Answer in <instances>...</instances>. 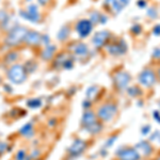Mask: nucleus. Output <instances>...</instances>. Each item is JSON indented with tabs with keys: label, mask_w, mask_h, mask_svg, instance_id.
<instances>
[{
	"label": "nucleus",
	"mask_w": 160,
	"mask_h": 160,
	"mask_svg": "<svg viewBox=\"0 0 160 160\" xmlns=\"http://www.w3.org/2000/svg\"><path fill=\"white\" fill-rule=\"evenodd\" d=\"M149 129H151V126H149V125H146V127H143V129H142V133H143V135L149 133Z\"/></svg>",
	"instance_id": "c9c22d12"
},
{
	"label": "nucleus",
	"mask_w": 160,
	"mask_h": 160,
	"mask_svg": "<svg viewBox=\"0 0 160 160\" xmlns=\"http://www.w3.org/2000/svg\"><path fill=\"white\" fill-rule=\"evenodd\" d=\"M96 121L97 120H96V115L94 114V112H92V111H85L83 113V115H82L81 124L84 128H88L91 125H93Z\"/></svg>",
	"instance_id": "4468645a"
},
{
	"label": "nucleus",
	"mask_w": 160,
	"mask_h": 160,
	"mask_svg": "<svg viewBox=\"0 0 160 160\" xmlns=\"http://www.w3.org/2000/svg\"><path fill=\"white\" fill-rule=\"evenodd\" d=\"M70 29L68 26H62L60 30L58 31V33H57V39L58 41L60 42H65L66 39L70 37Z\"/></svg>",
	"instance_id": "f3484780"
},
{
	"label": "nucleus",
	"mask_w": 160,
	"mask_h": 160,
	"mask_svg": "<svg viewBox=\"0 0 160 160\" xmlns=\"http://www.w3.org/2000/svg\"><path fill=\"white\" fill-rule=\"evenodd\" d=\"M136 149H138V151H140L144 156H149V155L152 154L153 152V147L152 145L149 144V142L147 141H141L136 145Z\"/></svg>",
	"instance_id": "2eb2a0df"
},
{
	"label": "nucleus",
	"mask_w": 160,
	"mask_h": 160,
	"mask_svg": "<svg viewBox=\"0 0 160 160\" xmlns=\"http://www.w3.org/2000/svg\"><path fill=\"white\" fill-rule=\"evenodd\" d=\"M118 156L120 160H139L140 159V154L137 149L127 147V149H122L121 151H118Z\"/></svg>",
	"instance_id": "39448f33"
},
{
	"label": "nucleus",
	"mask_w": 160,
	"mask_h": 160,
	"mask_svg": "<svg viewBox=\"0 0 160 160\" xmlns=\"http://www.w3.org/2000/svg\"><path fill=\"white\" fill-rule=\"evenodd\" d=\"M75 29H76L77 33L79 34V37L81 39H84L92 32L93 24L89 19H81L76 24Z\"/></svg>",
	"instance_id": "20e7f679"
},
{
	"label": "nucleus",
	"mask_w": 160,
	"mask_h": 160,
	"mask_svg": "<svg viewBox=\"0 0 160 160\" xmlns=\"http://www.w3.org/2000/svg\"><path fill=\"white\" fill-rule=\"evenodd\" d=\"M39 155V151L35 149V151H33V152H32V154H31L29 157H30V159H33V158H37Z\"/></svg>",
	"instance_id": "72a5a7b5"
},
{
	"label": "nucleus",
	"mask_w": 160,
	"mask_h": 160,
	"mask_svg": "<svg viewBox=\"0 0 160 160\" xmlns=\"http://www.w3.org/2000/svg\"><path fill=\"white\" fill-rule=\"evenodd\" d=\"M18 58H19V53L15 50H11V51H9L6 56H4L3 62L8 65H12V64H14L15 62L18 60Z\"/></svg>",
	"instance_id": "a211bd4d"
},
{
	"label": "nucleus",
	"mask_w": 160,
	"mask_h": 160,
	"mask_svg": "<svg viewBox=\"0 0 160 160\" xmlns=\"http://www.w3.org/2000/svg\"><path fill=\"white\" fill-rule=\"evenodd\" d=\"M158 160H160V157H159V158H158Z\"/></svg>",
	"instance_id": "37998d69"
},
{
	"label": "nucleus",
	"mask_w": 160,
	"mask_h": 160,
	"mask_svg": "<svg viewBox=\"0 0 160 160\" xmlns=\"http://www.w3.org/2000/svg\"><path fill=\"white\" fill-rule=\"evenodd\" d=\"M154 33L157 34V35H159V34H160V25H159V26H156V27H155Z\"/></svg>",
	"instance_id": "4c0bfd02"
},
{
	"label": "nucleus",
	"mask_w": 160,
	"mask_h": 160,
	"mask_svg": "<svg viewBox=\"0 0 160 160\" xmlns=\"http://www.w3.org/2000/svg\"><path fill=\"white\" fill-rule=\"evenodd\" d=\"M27 11L34 15H41L39 14V6H37V4H35V3H29L28 6H27Z\"/></svg>",
	"instance_id": "b1692460"
},
{
	"label": "nucleus",
	"mask_w": 160,
	"mask_h": 160,
	"mask_svg": "<svg viewBox=\"0 0 160 160\" xmlns=\"http://www.w3.org/2000/svg\"><path fill=\"white\" fill-rule=\"evenodd\" d=\"M113 79H114L113 81H114L115 87L118 88V90H123V89H126L127 84L129 83L130 75L126 72H118Z\"/></svg>",
	"instance_id": "423d86ee"
},
{
	"label": "nucleus",
	"mask_w": 160,
	"mask_h": 160,
	"mask_svg": "<svg viewBox=\"0 0 160 160\" xmlns=\"http://www.w3.org/2000/svg\"><path fill=\"white\" fill-rule=\"evenodd\" d=\"M116 111H118V108H116V106L114 104H105L98 108L97 118L100 121L108 122L110 120H112Z\"/></svg>",
	"instance_id": "7ed1b4c3"
},
{
	"label": "nucleus",
	"mask_w": 160,
	"mask_h": 160,
	"mask_svg": "<svg viewBox=\"0 0 160 160\" xmlns=\"http://www.w3.org/2000/svg\"><path fill=\"white\" fill-rule=\"evenodd\" d=\"M128 94L132 97H136V96H139L142 94V91L139 89V88H136V87H132V88H128V90H127Z\"/></svg>",
	"instance_id": "393cba45"
},
{
	"label": "nucleus",
	"mask_w": 160,
	"mask_h": 160,
	"mask_svg": "<svg viewBox=\"0 0 160 160\" xmlns=\"http://www.w3.org/2000/svg\"><path fill=\"white\" fill-rule=\"evenodd\" d=\"M151 140H152V141H160V132L159 131H155L154 135L151 137Z\"/></svg>",
	"instance_id": "7c9ffc66"
},
{
	"label": "nucleus",
	"mask_w": 160,
	"mask_h": 160,
	"mask_svg": "<svg viewBox=\"0 0 160 160\" xmlns=\"http://www.w3.org/2000/svg\"><path fill=\"white\" fill-rule=\"evenodd\" d=\"M57 52V47L53 44H48V45L44 46L42 52H41V58L44 61H50L52 59L55 55Z\"/></svg>",
	"instance_id": "ddd939ff"
},
{
	"label": "nucleus",
	"mask_w": 160,
	"mask_h": 160,
	"mask_svg": "<svg viewBox=\"0 0 160 160\" xmlns=\"http://www.w3.org/2000/svg\"><path fill=\"white\" fill-rule=\"evenodd\" d=\"M139 81H140L141 84H143L144 87H152L156 81L155 74L151 70H143L139 76Z\"/></svg>",
	"instance_id": "9d476101"
},
{
	"label": "nucleus",
	"mask_w": 160,
	"mask_h": 160,
	"mask_svg": "<svg viewBox=\"0 0 160 160\" xmlns=\"http://www.w3.org/2000/svg\"><path fill=\"white\" fill-rule=\"evenodd\" d=\"M110 32L109 31H98V32H96L95 34H94V37H93L92 42L93 44L95 45V47L97 48H100L103 47V46L106 45V43L109 41L110 39Z\"/></svg>",
	"instance_id": "6e6552de"
},
{
	"label": "nucleus",
	"mask_w": 160,
	"mask_h": 160,
	"mask_svg": "<svg viewBox=\"0 0 160 160\" xmlns=\"http://www.w3.org/2000/svg\"><path fill=\"white\" fill-rule=\"evenodd\" d=\"M19 15L23 17L24 19L28 20V22L33 23V24L39 23V20H41V15H34L32 14V13H29L27 10H20Z\"/></svg>",
	"instance_id": "dca6fc26"
},
{
	"label": "nucleus",
	"mask_w": 160,
	"mask_h": 160,
	"mask_svg": "<svg viewBox=\"0 0 160 160\" xmlns=\"http://www.w3.org/2000/svg\"><path fill=\"white\" fill-rule=\"evenodd\" d=\"M87 149V143L84 141L80 140V139H77L72 143V145L68 147L67 152L70 156L73 157H76V156H79L81 153L84 152V149Z\"/></svg>",
	"instance_id": "1a4fd4ad"
},
{
	"label": "nucleus",
	"mask_w": 160,
	"mask_h": 160,
	"mask_svg": "<svg viewBox=\"0 0 160 160\" xmlns=\"http://www.w3.org/2000/svg\"><path fill=\"white\" fill-rule=\"evenodd\" d=\"M19 132H20V135L25 136V137H27V138L31 137V136L33 135V126H32V124L31 123L26 124L25 126L20 129Z\"/></svg>",
	"instance_id": "6ab92c4d"
},
{
	"label": "nucleus",
	"mask_w": 160,
	"mask_h": 160,
	"mask_svg": "<svg viewBox=\"0 0 160 160\" xmlns=\"http://www.w3.org/2000/svg\"><path fill=\"white\" fill-rule=\"evenodd\" d=\"M62 67L64 68V70H70V68H73V60L66 59L64 63H63V65H62Z\"/></svg>",
	"instance_id": "c85d7f7f"
},
{
	"label": "nucleus",
	"mask_w": 160,
	"mask_h": 160,
	"mask_svg": "<svg viewBox=\"0 0 160 160\" xmlns=\"http://www.w3.org/2000/svg\"><path fill=\"white\" fill-rule=\"evenodd\" d=\"M97 93H98V88L97 87H90L85 92V95H87V99H93L97 96Z\"/></svg>",
	"instance_id": "4be33fe9"
},
{
	"label": "nucleus",
	"mask_w": 160,
	"mask_h": 160,
	"mask_svg": "<svg viewBox=\"0 0 160 160\" xmlns=\"http://www.w3.org/2000/svg\"><path fill=\"white\" fill-rule=\"evenodd\" d=\"M15 159L16 160H26V158H27V155H26V152L24 151V149H20V151H18L16 154V156H15Z\"/></svg>",
	"instance_id": "bb28decb"
},
{
	"label": "nucleus",
	"mask_w": 160,
	"mask_h": 160,
	"mask_svg": "<svg viewBox=\"0 0 160 160\" xmlns=\"http://www.w3.org/2000/svg\"><path fill=\"white\" fill-rule=\"evenodd\" d=\"M48 44H50V37H48L47 34H42V39H41V45L46 46Z\"/></svg>",
	"instance_id": "cd10ccee"
},
{
	"label": "nucleus",
	"mask_w": 160,
	"mask_h": 160,
	"mask_svg": "<svg viewBox=\"0 0 160 160\" xmlns=\"http://www.w3.org/2000/svg\"><path fill=\"white\" fill-rule=\"evenodd\" d=\"M158 77H159V79H160V68L158 70Z\"/></svg>",
	"instance_id": "a19ab883"
},
{
	"label": "nucleus",
	"mask_w": 160,
	"mask_h": 160,
	"mask_svg": "<svg viewBox=\"0 0 160 160\" xmlns=\"http://www.w3.org/2000/svg\"><path fill=\"white\" fill-rule=\"evenodd\" d=\"M126 44L121 41L118 43H115V44H110L108 47H107V50L110 55H113V56H118V55H123L124 52H126Z\"/></svg>",
	"instance_id": "f8f14e48"
},
{
	"label": "nucleus",
	"mask_w": 160,
	"mask_h": 160,
	"mask_svg": "<svg viewBox=\"0 0 160 160\" xmlns=\"http://www.w3.org/2000/svg\"><path fill=\"white\" fill-rule=\"evenodd\" d=\"M87 129H88V131L90 132V133H93V135L98 133V132L101 130V124L99 123L98 121H96L95 123L93 124V125H91L90 127H88Z\"/></svg>",
	"instance_id": "5701e85b"
},
{
	"label": "nucleus",
	"mask_w": 160,
	"mask_h": 160,
	"mask_svg": "<svg viewBox=\"0 0 160 160\" xmlns=\"http://www.w3.org/2000/svg\"><path fill=\"white\" fill-rule=\"evenodd\" d=\"M118 138V136H114V137H112V138H109L108 139V141H107V143H106V146H111L113 143H114V141H115V139Z\"/></svg>",
	"instance_id": "2f4dec72"
},
{
	"label": "nucleus",
	"mask_w": 160,
	"mask_h": 160,
	"mask_svg": "<svg viewBox=\"0 0 160 160\" xmlns=\"http://www.w3.org/2000/svg\"><path fill=\"white\" fill-rule=\"evenodd\" d=\"M28 30L29 29L27 27H24V26L20 25L16 26L15 28H13L8 32L6 39H4V45L6 47L13 48L23 44Z\"/></svg>",
	"instance_id": "f257e3e1"
},
{
	"label": "nucleus",
	"mask_w": 160,
	"mask_h": 160,
	"mask_svg": "<svg viewBox=\"0 0 160 160\" xmlns=\"http://www.w3.org/2000/svg\"><path fill=\"white\" fill-rule=\"evenodd\" d=\"M0 82H1V77H0Z\"/></svg>",
	"instance_id": "79ce46f5"
},
{
	"label": "nucleus",
	"mask_w": 160,
	"mask_h": 160,
	"mask_svg": "<svg viewBox=\"0 0 160 160\" xmlns=\"http://www.w3.org/2000/svg\"><path fill=\"white\" fill-rule=\"evenodd\" d=\"M37 2H39L41 6H46V4L49 2V0H37Z\"/></svg>",
	"instance_id": "e433bc0d"
},
{
	"label": "nucleus",
	"mask_w": 160,
	"mask_h": 160,
	"mask_svg": "<svg viewBox=\"0 0 160 160\" xmlns=\"http://www.w3.org/2000/svg\"><path fill=\"white\" fill-rule=\"evenodd\" d=\"M155 57H157V58H160V49H156L155 50Z\"/></svg>",
	"instance_id": "ea45409f"
},
{
	"label": "nucleus",
	"mask_w": 160,
	"mask_h": 160,
	"mask_svg": "<svg viewBox=\"0 0 160 160\" xmlns=\"http://www.w3.org/2000/svg\"><path fill=\"white\" fill-rule=\"evenodd\" d=\"M41 105H42V101L39 98H32L28 101V106L30 108H39Z\"/></svg>",
	"instance_id": "a878e982"
},
{
	"label": "nucleus",
	"mask_w": 160,
	"mask_h": 160,
	"mask_svg": "<svg viewBox=\"0 0 160 160\" xmlns=\"http://www.w3.org/2000/svg\"><path fill=\"white\" fill-rule=\"evenodd\" d=\"M41 39H42V34L35 30H28L25 37V43L28 46H39L41 45Z\"/></svg>",
	"instance_id": "0eeeda50"
},
{
	"label": "nucleus",
	"mask_w": 160,
	"mask_h": 160,
	"mask_svg": "<svg viewBox=\"0 0 160 160\" xmlns=\"http://www.w3.org/2000/svg\"><path fill=\"white\" fill-rule=\"evenodd\" d=\"M6 76L12 83L22 84L27 80V72L23 64L14 63L6 70Z\"/></svg>",
	"instance_id": "f03ea898"
},
{
	"label": "nucleus",
	"mask_w": 160,
	"mask_h": 160,
	"mask_svg": "<svg viewBox=\"0 0 160 160\" xmlns=\"http://www.w3.org/2000/svg\"><path fill=\"white\" fill-rule=\"evenodd\" d=\"M89 107H90V101H89V99H87L83 101V108H89Z\"/></svg>",
	"instance_id": "58836bf2"
},
{
	"label": "nucleus",
	"mask_w": 160,
	"mask_h": 160,
	"mask_svg": "<svg viewBox=\"0 0 160 160\" xmlns=\"http://www.w3.org/2000/svg\"><path fill=\"white\" fill-rule=\"evenodd\" d=\"M99 18H100V14H98L97 12H94V13H92V15H91V23H94V24H96V23H98L99 22Z\"/></svg>",
	"instance_id": "c756f323"
},
{
	"label": "nucleus",
	"mask_w": 160,
	"mask_h": 160,
	"mask_svg": "<svg viewBox=\"0 0 160 160\" xmlns=\"http://www.w3.org/2000/svg\"><path fill=\"white\" fill-rule=\"evenodd\" d=\"M8 146H6V143H0V154H2L3 152H6Z\"/></svg>",
	"instance_id": "f704fd0d"
},
{
	"label": "nucleus",
	"mask_w": 160,
	"mask_h": 160,
	"mask_svg": "<svg viewBox=\"0 0 160 160\" xmlns=\"http://www.w3.org/2000/svg\"><path fill=\"white\" fill-rule=\"evenodd\" d=\"M64 53H61L60 56H57L56 59H55V61H53V66L57 68H60L62 67V65H63V63L65 62V60L68 59V57L66 56H63Z\"/></svg>",
	"instance_id": "aec40b11"
},
{
	"label": "nucleus",
	"mask_w": 160,
	"mask_h": 160,
	"mask_svg": "<svg viewBox=\"0 0 160 160\" xmlns=\"http://www.w3.org/2000/svg\"><path fill=\"white\" fill-rule=\"evenodd\" d=\"M153 116H154L155 120H156V121L160 124V113L158 112V111H154V113H153Z\"/></svg>",
	"instance_id": "473e14b6"
},
{
	"label": "nucleus",
	"mask_w": 160,
	"mask_h": 160,
	"mask_svg": "<svg viewBox=\"0 0 160 160\" xmlns=\"http://www.w3.org/2000/svg\"><path fill=\"white\" fill-rule=\"evenodd\" d=\"M24 67H25L27 74H32L33 72H35V70L37 68V62H34V61H27L26 64L24 65Z\"/></svg>",
	"instance_id": "412c9836"
},
{
	"label": "nucleus",
	"mask_w": 160,
	"mask_h": 160,
	"mask_svg": "<svg viewBox=\"0 0 160 160\" xmlns=\"http://www.w3.org/2000/svg\"><path fill=\"white\" fill-rule=\"evenodd\" d=\"M70 50H72L73 55L76 58H84L88 55V52H89V48H88V46L84 43L77 42L72 45Z\"/></svg>",
	"instance_id": "9b49d317"
}]
</instances>
